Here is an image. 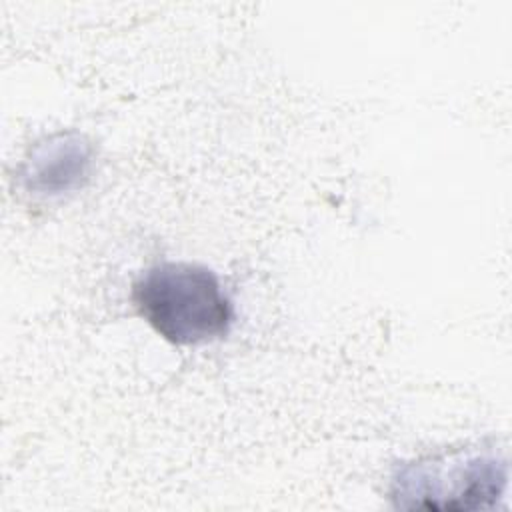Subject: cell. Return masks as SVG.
I'll use <instances>...</instances> for the list:
<instances>
[{
	"label": "cell",
	"mask_w": 512,
	"mask_h": 512,
	"mask_svg": "<svg viewBox=\"0 0 512 512\" xmlns=\"http://www.w3.org/2000/svg\"><path fill=\"white\" fill-rule=\"evenodd\" d=\"M138 314L168 342L196 346L228 334L234 312L216 274L192 262H160L132 284Z\"/></svg>",
	"instance_id": "6da1fadb"
},
{
	"label": "cell",
	"mask_w": 512,
	"mask_h": 512,
	"mask_svg": "<svg viewBox=\"0 0 512 512\" xmlns=\"http://www.w3.org/2000/svg\"><path fill=\"white\" fill-rule=\"evenodd\" d=\"M508 462L492 450L464 448L414 460L396 470L390 496L398 508L474 512L492 510L504 496Z\"/></svg>",
	"instance_id": "7a4b0ae2"
},
{
	"label": "cell",
	"mask_w": 512,
	"mask_h": 512,
	"mask_svg": "<svg viewBox=\"0 0 512 512\" xmlns=\"http://www.w3.org/2000/svg\"><path fill=\"white\" fill-rule=\"evenodd\" d=\"M92 164V146L78 134H62L42 144L30 160V186L58 194L82 186Z\"/></svg>",
	"instance_id": "3957f363"
}]
</instances>
